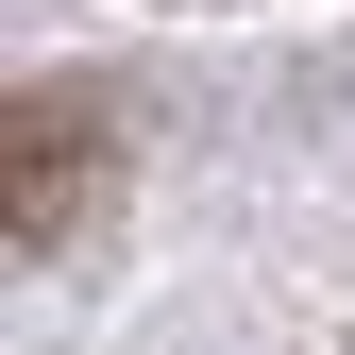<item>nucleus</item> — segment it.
Wrapping results in <instances>:
<instances>
[{"label": "nucleus", "instance_id": "nucleus-1", "mask_svg": "<svg viewBox=\"0 0 355 355\" xmlns=\"http://www.w3.org/2000/svg\"><path fill=\"white\" fill-rule=\"evenodd\" d=\"M85 187H102V102H85V85H17V102H0V237L51 254L85 220Z\"/></svg>", "mask_w": 355, "mask_h": 355}]
</instances>
